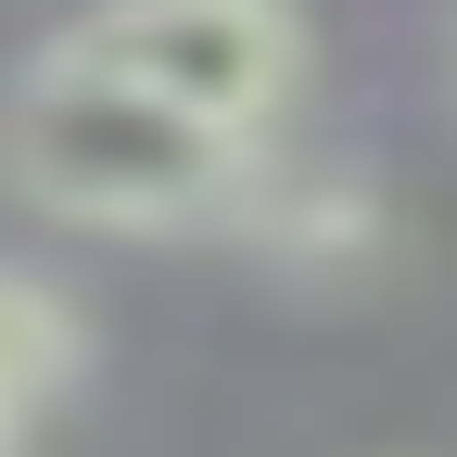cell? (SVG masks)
Instances as JSON below:
<instances>
[{
  "mask_svg": "<svg viewBox=\"0 0 457 457\" xmlns=\"http://www.w3.org/2000/svg\"><path fill=\"white\" fill-rule=\"evenodd\" d=\"M64 38L153 77L165 102H191L204 128L254 140V153L293 140V102H305V13L293 0H89Z\"/></svg>",
  "mask_w": 457,
  "mask_h": 457,
  "instance_id": "obj_2",
  "label": "cell"
},
{
  "mask_svg": "<svg viewBox=\"0 0 457 457\" xmlns=\"http://www.w3.org/2000/svg\"><path fill=\"white\" fill-rule=\"evenodd\" d=\"M77 369H89L77 305L51 293V279H26V267H0V407H13V420H38Z\"/></svg>",
  "mask_w": 457,
  "mask_h": 457,
  "instance_id": "obj_3",
  "label": "cell"
},
{
  "mask_svg": "<svg viewBox=\"0 0 457 457\" xmlns=\"http://www.w3.org/2000/svg\"><path fill=\"white\" fill-rule=\"evenodd\" d=\"M13 432H26V420H13V407H0V457H13Z\"/></svg>",
  "mask_w": 457,
  "mask_h": 457,
  "instance_id": "obj_4",
  "label": "cell"
},
{
  "mask_svg": "<svg viewBox=\"0 0 457 457\" xmlns=\"http://www.w3.org/2000/svg\"><path fill=\"white\" fill-rule=\"evenodd\" d=\"M279 153V140H267ZM254 140L204 128L191 102L153 77L102 64V51L51 38L38 64L0 89V179L64 228H114V242H191V228H242L254 204Z\"/></svg>",
  "mask_w": 457,
  "mask_h": 457,
  "instance_id": "obj_1",
  "label": "cell"
}]
</instances>
